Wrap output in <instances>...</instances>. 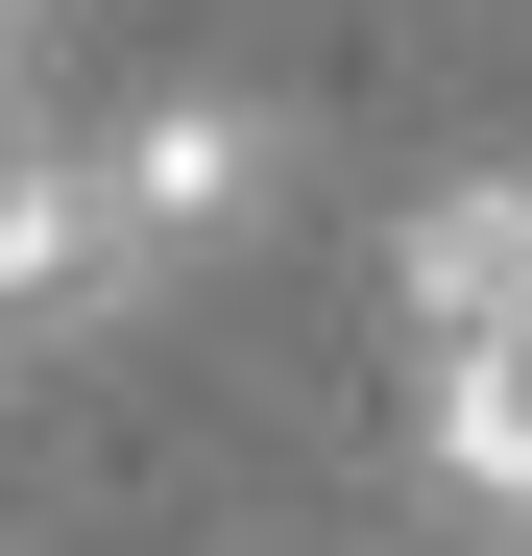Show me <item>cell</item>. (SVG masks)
I'll return each mask as SVG.
<instances>
[{
    "mask_svg": "<svg viewBox=\"0 0 532 556\" xmlns=\"http://www.w3.org/2000/svg\"><path fill=\"white\" fill-rule=\"evenodd\" d=\"M73 169H98V242L122 266H194V242H266V169H291V146H266V98L169 73V98H122Z\"/></svg>",
    "mask_w": 532,
    "mask_h": 556,
    "instance_id": "cell-1",
    "label": "cell"
}]
</instances>
